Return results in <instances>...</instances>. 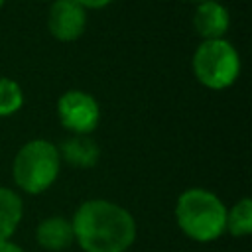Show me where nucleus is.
<instances>
[{"mask_svg":"<svg viewBox=\"0 0 252 252\" xmlns=\"http://www.w3.org/2000/svg\"><path fill=\"white\" fill-rule=\"evenodd\" d=\"M185 2H193V4H203V2H209V0H185Z\"/></svg>","mask_w":252,"mask_h":252,"instance_id":"15","label":"nucleus"},{"mask_svg":"<svg viewBox=\"0 0 252 252\" xmlns=\"http://www.w3.org/2000/svg\"><path fill=\"white\" fill-rule=\"evenodd\" d=\"M193 26H195V32L203 37V41L222 39L230 26L228 10L217 0L197 4L195 16H193Z\"/></svg>","mask_w":252,"mask_h":252,"instance_id":"7","label":"nucleus"},{"mask_svg":"<svg viewBox=\"0 0 252 252\" xmlns=\"http://www.w3.org/2000/svg\"><path fill=\"white\" fill-rule=\"evenodd\" d=\"M35 238H37V244L45 250H51V252L65 250L75 242L73 224L69 219H63V217H47L37 224Z\"/></svg>","mask_w":252,"mask_h":252,"instance_id":"8","label":"nucleus"},{"mask_svg":"<svg viewBox=\"0 0 252 252\" xmlns=\"http://www.w3.org/2000/svg\"><path fill=\"white\" fill-rule=\"evenodd\" d=\"M59 169L61 158L57 146L41 138L26 142L12 161V177L16 185L30 195L47 191L55 183Z\"/></svg>","mask_w":252,"mask_h":252,"instance_id":"3","label":"nucleus"},{"mask_svg":"<svg viewBox=\"0 0 252 252\" xmlns=\"http://www.w3.org/2000/svg\"><path fill=\"white\" fill-rule=\"evenodd\" d=\"M224 232L232 236H248L252 232V201L242 197L226 211Z\"/></svg>","mask_w":252,"mask_h":252,"instance_id":"11","label":"nucleus"},{"mask_svg":"<svg viewBox=\"0 0 252 252\" xmlns=\"http://www.w3.org/2000/svg\"><path fill=\"white\" fill-rule=\"evenodd\" d=\"M175 220L181 232L195 242H213L224 232L226 207L207 189H185L175 203Z\"/></svg>","mask_w":252,"mask_h":252,"instance_id":"2","label":"nucleus"},{"mask_svg":"<svg viewBox=\"0 0 252 252\" xmlns=\"http://www.w3.org/2000/svg\"><path fill=\"white\" fill-rule=\"evenodd\" d=\"M57 116L63 128L75 136H89L96 130L100 108L93 94L85 91H67L57 100Z\"/></svg>","mask_w":252,"mask_h":252,"instance_id":"5","label":"nucleus"},{"mask_svg":"<svg viewBox=\"0 0 252 252\" xmlns=\"http://www.w3.org/2000/svg\"><path fill=\"white\" fill-rule=\"evenodd\" d=\"M57 150L63 161H67L73 167H81V169L94 167L100 158V148L89 136H71Z\"/></svg>","mask_w":252,"mask_h":252,"instance_id":"9","label":"nucleus"},{"mask_svg":"<svg viewBox=\"0 0 252 252\" xmlns=\"http://www.w3.org/2000/svg\"><path fill=\"white\" fill-rule=\"evenodd\" d=\"M73 2H77V4L83 6L85 10H87V8H94V10H98V8H104V6L112 4L114 0H73Z\"/></svg>","mask_w":252,"mask_h":252,"instance_id":"13","label":"nucleus"},{"mask_svg":"<svg viewBox=\"0 0 252 252\" xmlns=\"http://www.w3.org/2000/svg\"><path fill=\"white\" fill-rule=\"evenodd\" d=\"M24 104V93L20 85L8 77H0V116L16 114Z\"/></svg>","mask_w":252,"mask_h":252,"instance_id":"12","label":"nucleus"},{"mask_svg":"<svg viewBox=\"0 0 252 252\" xmlns=\"http://www.w3.org/2000/svg\"><path fill=\"white\" fill-rule=\"evenodd\" d=\"M193 73L207 89H226L240 75V55L224 37L201 41L193 53Z\"/></svg>","mask_w":252,"mask_h":252,"instance_id":"4","label":"nucleus"},{"mask_svg":"<svg viewBox=\"0 0 252 252\" xmlns=\"http://www.w3.org/2000/svg\"><path fill=\"white\" fill-rule=\"evenodd\" d=\"M22 217H24V203L20 195L8 187H0V242L12 238Z\"/></svg>","mask_w":252,"mask_h":252,"instance_id":"10","label":"nucleus"},{"mask_svg":"<svg viewBox=\"0 0 252 252\" xmlns=\"http://www.w3.org/2000/svg\"><path fill=\"white\" fill-rule=\"evenodd\" d=\"M87 28V10L73 0H53L47 14V30L59 41H75Z\"/></svg>","mask_w":252,"mask_h":252,"instance_id":"6","label":"nucleus"},{"mask_svg":"<svg viewBox=\"0 0 252 252\" xmlns=\"http://www.w3.org/2000/svg\"><path fill=\"white\" fill-rule=\"evenodd\" d=\"M0 252H24V248L12 240H6V242H0Z\"/></svg>","mask_w":252,"mask_h":252,"instance_id":"14","label":"nucleus"},{"mask_svg":"<svg viewBox=\"0 0 252 252\" xmlns=\"http://www.w3.org/2000/svg\"><path fill=\"white\" fill-rule=\"evenodd\" d=\"M4 2H6V0H0V8H2V6H4Z\"/></svg>","mask_w":252,"mask_h":252,"instance_id":"16","label":"nucleus"},{"mask_svg":"<svg viewBox=\"0 0 252 252\" xmlns=\"http://www.w3.org/2000/svg\"><path fill=\"white\" fill-rule=\"evenodd\" d=\"M71 224L85 252H126L136 240V220L130 211L106 199L81 203Z\"/></svg>","mask_w":252,"mask_h":252,"instance_id":"1","label":"nucleus"}]
</instances>
